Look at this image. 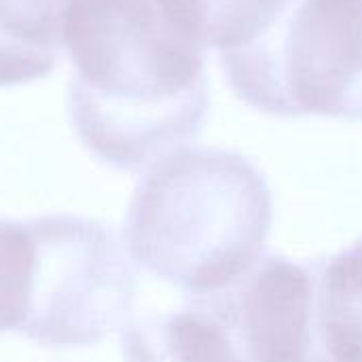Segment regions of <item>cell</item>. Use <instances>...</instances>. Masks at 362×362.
<instances>
[{"mask_svg": "<svg viewBox=\"0 0 362 362\" xmlns=\"http://www.w3.org/2000/svg\"><path fill=\"white\" fill-rule=\"evenodd\" d=\"M64 49L78 140L104 163L151 170L199 138L210 108L204 49L161 0H70Z\"/></svg>", "mask_w": 362, "mask_h": 362, "instance_id": "6da1fadb", "label": "cell"}, {"mask_svg": "<svg viewBox=\"0 0 362 362\" xmlns=\"http://www.w3.org/2000/svg\"><path fill=\"white\" fill-rule=\"evenodd\" d=\"M274 199L238 151L182 148L138 185L123 229L127 255L187 297L227 288L267 246Z\"/></svg>", "mask_w": 362, "mask_h": 362, "instance_id": "7a4b0ae2", "label": "cell"}, {"mask_svg": "<svg viewBox=\"0 0 362 362\" xmlns=\"http://www.w3.org/2000/svg\"><path fill=\"white\" fill-rule=\"evenodd\" d=\"M221 64L235 95L265 115L362 119V0H288Z\"/></svg>", "mask_w": 362, "mask_h": 362, "instance_id": "3957f363", "label": "cell"}, {"mask_svg": "<svg viewBox=\"0 0 362 362\" xmlns=\"http://www.w3.org/2000/svg\"><path fill=\"white\" fill-rule=\"evenodd\" d=\"M32 276L19 333L47 348L93 346L127 325L136 274L115 233L93 218L28 221Z\"/></svg>", "mask_w": 362, "mask_h": 362, "instance_id": "277c9868", "label": "cell"}, {"mask_svg": "<svg viewBox=\"0 0 362 362\" xmlns=\"http://www.w3.org/2000/svg\"><path fill=\"white\" fill-rule=\"evenodd\" d=\"M231 339L242 362H331L318 314V261L261 259L223 291L189 297Z\"/></svg>", "mask_w": 362, "mask_h": 362, "instance_id": "5b68a950", "label": "cell"}, {"mask_svg": "<svg viewBox=\"0 0 362 362\" xmlns=\"http://www.w3.org/2000/svg\"><path fill=\"white\" fill-rule=\"evenodd\" d=\"M70 0H0V87L49 74L64 49Z\"/></svg>", "mask_w": 362, "mask_h": 362, "instance_id": "8992f818", "label": "cell"}, {"mask_svg": "<svg viewBox=\"0 0 362 362\" xmlns=\"http://www.w3.org/2000/svg\"><path fill=\"white\" fill-rule=\"evenodd\" d=\"M123 352L127 362H242L218 322L191 308L129 320Z\"/></svg>", "mask_w": 362, "mask_h": 362, "instance_id": "52a82bcc", "label": "cell"}, {"mask_svg": "<svg viewBox=\"0 0 362 362\" xmlns=\"http://www.w3.org/2000/svg\"><path fill=\"white\" fill-rule=\"evenodd\" d=\"M318 314L331 362H362V240L318 261Z\"/></svg>", "mask_w": 362, "mask_h": 362, "instance_id": "ba28073f", "label": "cell"}, {"mask_svg": "<svg viewBox=\"0 0 362 362\" xmlns=\"http://www.w3.org/2000/svg\"><path fill=\"white\" fill-rule=\"evenodd\" d=\"M176 25L204 51H235L255 40L288 0H161Z\"/></svg>", "mask_w": 362, "mask_h": 362, "instance_id": "9c48e42d", "label": "cell"}, {"mask_svg": "<svg viewBox=\"0 0 362 362\" xmlns=\"http://www.w3.org/2000/svg\"><path fill=\"white\" fill-rule=\"evenodd\" d=\"M32 240L25 223L0 218V335L19 331L28 310Z\"/></svg>", "mask_w": 362, "mask_h": 362, "instance_id": "30bf717a", "label": "cell"}]
</instances>
